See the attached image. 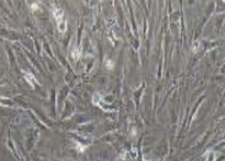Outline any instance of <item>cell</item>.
I'll list each match as a JSON object with an SVG mask.
<instances>
[{
	"label": "cell",
	"mask_w": 225,
	"mask_h": 161,
	"mask_svg": "<svg viewBox=\"0 0 225 161\" xmlns=\"http://www.w3.org/2000/svg\"><path fill=\"white\" fill-rule=\"evenodd\" d=\"M53 17L56 20L58 30L60 32H65L66 31V22H65V16H64V11L60 8H53Z\"/></svg>",
	"instance_id": "cell-1"
},
{
	"label": "cell",
	"mask_w": 225,
	"mask_h": 161,
	"mask_svg": "<svg viewBox=\"0 0 225 161\" xmlns=\"http://www.w3.org/2000/svg\"><path fill=\"white\" fill-rule=\"evenodd\" d=\"M25 78H26V80L32 85V81H35V78H33L32 74H31V73H27V71H25Z\"/></svg>",
	"instance_id": "cell-2"
},
{
	"label": "cell",
	"mask_w": 225,
	"mask_h": 161,
	"mask_svg": "<svg viewBox=\"0 0 225 161\" xmlns=\"http://www.w3.org/2000/svg\"><path fill=\"white\" fill-rule=\"evenodd\" d=\"M31 10H32V11H36V10H41V8H38L37 4H32L31 5Z\"/></svg>",
	"instance_id": "cell-4"
},
{
	"label": "cell",
	"mask_w": 225,
	"mask_h": 161,
	"mask_svg": "<svg viewBox=\"0 0 225 161\" xmlns=\"http://www.w3.org/2000/svg\"><path fill=\"white\" fill-rule=\"evenodd\" d=\"M105 65H106V69H112L113 68V62L112 60H108L107 58L105 59Z\"/></svg>",
	"instance_id": "cell-3"
}]
</instances>
